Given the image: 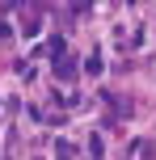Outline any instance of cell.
<instances>
[{"label":"cell","mask_w":156,"mask_h":160,"mask_svg":"<svg viewBox=\"0 0 156 160\" xmlns=\"http://www.w3.org/2000/svg\"><path fill=\"white\" fill-rule=\"evenodd\" d=\"M38 55H47L51 63H59V59H68V42L59 38V34H51V38H47V42L38 47Z\"/></svg>","instance_id":"6da1fadb"},{"label":"cell","mask_w":156,"mask_h":160,"mask_svg":"<svg viewBox=\"0 0 156 160\" xmlns=\"http://www.w3.org/2000/svg\"><path fill=\"white\" fill-rule=\"evenodd\" d=\"M76 72H80V59L76 55H68V59L55 63V80H76Z\"/></svg>","instance_id":"7a4b0ae2"},{"label":"cell","mask_w":156,"mask_h":160,"mask_svg":"<svg viewBox=\"0 0 156 160\" xmlns=\"http://www.w3.org/2000/svg\"><path fill=\"white\" fill-rule=\"evenodd\" d=\"M55 160H76V143L72 139H55Z\"/></svg>","instance_id":"3957f363"},{"label":"cell","mask_w":156,"mask_h":160,"mask_svg":"<svg viewBox=\"0 0 156 160\" xmlns=\"http://www.w3.org/2000/svg\"><path fill=\"white\" fill-rule=\"evenodd\" d=\"M38 30H42V17H38V13H30V17L21 21V34H25V38H34Z\"/></svg>","instance_id":"277c9868"},{"label":"cell","mask_w":156,"mask_h":160,"mask_svg":"<svg viewBox=\"0 0 156 160\" xmlns=\"http://www.w3.org/2000/svg\"><path fill=\"white\" fill-rule=\"evenodd\" d=\"M84 72H89V76H101V51H89V59H84Z\"/></svg>","instance_id":"5b68a950"},{"label":"cell","mask_w":156,"mask_h":160,"mask_svg":"<svg viewBox=\"0 0 156 160\" xmlns=\"http://www.w3.org/2000/svg\"><path fill=\"white\" fill-rule=\"evenodd\" d=\"M89 160H106V148H101V135H89Z\"/></svg>","instance_id":"8992f818"},{"label":"cell","mask_w":156,"mask_h":160,"mask_svg":"<svg viewBox=\"0 0 156 160\" xmlns=\"http://www.w3.org/2000/svg\"><path fill=\"white\" fill-rule=\"evenodd\" d=\"M47 122H51V127H63V122H68V114H63V110H59V105H55V110L47 114Z\"/></svg>","instance_id":"52a82bcc"}]
</instances>
